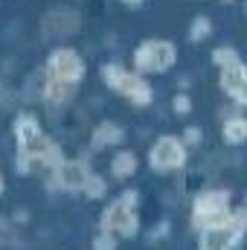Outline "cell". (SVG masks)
Here are the masks:
<instances>
[{
  "label": "cell",
  "instance_id": "cell-1",
  "mask_svg": "<svg viewBox=\"0 0 247 250\" xmlns=\"http://www.w3.org/2000/svg\"><path fill=\"white\" fill-rule=\"evenodd\" d=\"M245 233V209H233L227 221L201 227V250H233Z\"/></svg>",
  "mask_w": 247,
  "mask_h": 250
},
{
  "label": "cell",
  "instance_id": "cell-2",
  "mask_svg": "<svg viewBox=\"0 0 247 250\" xmlns=\"http://www.w3.org/2000/svg\"><path fill=\"white\" fill-rule=\"evenodd\" d=\"M102 76H105V82H108L111 87H117L120 93H125L131 102H137V105H148V99H151V87L145 84L143 76L128 73V70L120 67V64H105V67H102Z\"/></svg>",
  "mask_w": 247,
  "mask_h": 250
},
{
  "label": "cell",
  "instance_id": "cell-3",
  "mask_svg": "<svg viewBox=\"0 0 247 250\" xmlns=\"http://www.w3.org/2000/svg\"><path fill=\"white\" fill-rule=\"evenodd\" d=\"M230 192L224 189H209L201 192L195 198V224L198 227H209V224H221L230 218Z\"/></svg>",
  "mask_w": 247,
  "mask_h": 250
},
{
  "label": "cell",
  "instance_id": "cell-4",
  "mask_svg": "<svg viewBox=\"0 0 247 250\" xmlns=\"http://www.w3.org/2000/svg\"><path fill=\"white\" fill-rule=\"evenodd\" d=\"M82 73H84V64H82L76 50L62 47V50H56L50 56V64H47V76L50 79L47 82L62 84V87H76V82L82 79Z\"/></svg>",
  "mask_w": 247,
  "mask_h": 250
},
{
  "label": "cell",
  "instance_id": "cell-5",
  "mask_svg": "<svg viewBox=\"0 0 247 250\" xmlns=\"http://www.w3.org/2000/svg\"><path fill=\"white\" fill-rule=\"evenodd\" d=\"M102 230L114 236H134L137 233V212H134V192H125L120 201H114L102 218Z\"/></svg>",
  "mask_w": 247,
  "mask_h": 250
},
{
  "label": "cell",
  "instance_id": "cell-6",
  "mask_svg": "<svg viewBox=\"0 0 247 250\" xmlns=\"http://www.w3.org/2000/svg\"><path fill=\"white\" fill-rule=\"evenodd\" d=\"M134 64L143 73H163V70H169L175 64V47L169 41H145L137 50Z\"/></svg>",
  "mask_w": 247,
  "mask_h": 250
},
{
  "label": "cell",
  "instance_id": "cell-7",
  "mask_svg": "<svg viewBox=\"0 0 247 250\" xmlns=\"http://www.w3.org/2000/svg\"><path fill=\"white\" fill-rule=\"evenodd\" d=\"M151 166L157 172H169V169H181L186 163V146L178 137H160L154 146H151V154H148Z\"/></svg>",
  "mask_w": 247,
  "mask_h": 250
},
{
  "label": "cell",
  "instance_id": "cell-8",
  "mask_svg": "<svg viewBox=\"0 0 247 250\" xmlns=\"http://www.w3.org/2000/svg\"><path fill=\"white\" fill-rule=\"evenodd\" d=\"M221 87H224V93L236 105H245L247 102V73H245L242 59H236V62L221 67Z\"/></svg>",
  "mask_w": 247,
  "mask_h": 250
},
{
  "label": "cell",
  "instance_id": "cell-9",
  "mask_svg": "<svg viewBox=\"0 0 247 250\" xmlns=\"http://www.w3.org/2000/svg\"><path fill=\"white\" fill-rule=\"evenodd\" d=\"M56 175H59V184L64 189H82L87 184V178H90V172H87V166L82 160H64V163H59Z\"/></svg>",
  "mask_w": 247,
  "mask_h": 250
},
{
  "label": "cell",
  "instance_id": "cell-10",
  "mask_svg": "<svg viewBox=\"0 0 247 250\" xmlns=\"http://www.w3.org/2000/svg\"><path fill=\"white\" fill-rule=\"evenodd\" d=\"M76 26H79V15L70 12V9L50 12L44 18V32L47 35H70V32H76Z\"/></svg>",
  "mask_w": 247,
  "mask_h": 250
},
{
  "label": "cell",
  "instance_id": "cell-11",
  "mask_svg": "<svg viewBox=\"0 0 247 250\" xmlns=\"http://www.w3.org/2000/svg\"><path fill=\"white\" fill-rule=\"evenodd\" d=\"M221 137H224V143L227 146H242L247 140V123L245 117H230L224 128H221Z\"/></svg>",
  "mask_w": 247,
  "mask_h": 250
},
{
  "label": "cell",
  "instance_id": "cell-12",
  "mask_svg": "<svg viewBox=\"0 0 247 250\" xmlns=\"http://www.w3.org/2000/svg\"><path fill=\"white\" fill-rule=\"evenodd\" d=\"M134 169H137V157H134V151H117V154H114V160H111V172H114L117 178H128V175H134Z\"/></svg>",
  "mask_w": 247,
  "mask_h": 250
},
{
  "label": "cell",
  "instance_id": "cell-13",
  "mask_svg": "<svg viewBox=\"0 0 247 250\" xmlns=\"http://www.w3.org/2000/svg\"><path fill=\"white\" fill-rule=\"evenodd\" d=\"M120 140H123V131H120L114 123L99 125V128H96V134H93V146H96V148H102L105 143H108V146H114V143H120Z\"/></svg>",
  "mask_w": 247,
  "mask_h": 250
},
{
  "label": "cell",
  "instance_id": "cell-14",
  "mask_svg": "<svg viewBox=\"0 0 247 250\" xmlns=\"http://www.w3.org/2000/svg\"><path fill=\"white\" fill-rule=\"evenodd\" d=\"M209 29H212L209 18H195V21H192V29H189V38H192V41H204V38L209 35Z\"/></svg>",
  "mask_w": 247,
  "mask_h": 250
},
{
  "label": "cell",
  "instance_id": "cell-15",
  "mask_svg": "<svg viewBox=\"0 0 247 250\" xmlns=\"http://www.w3.org/2000/svg\"><path fill=\"white\" fill-rule=\"evenodd\" d=\"M212 56H215V64H218V67H224V64H230V62H236V59H239L233 47H218Z\"/></svg>",
  "mask_w": 247,
  "mask_h": 250
},
{
  "label": "cell",
  "instance_id": "cell-16",
  "mask_svg": "<svg viewBox=\"0 0 247 250\" xmlns=\"http://www.w3.org/2000/svg\"><path fill=\"white\" fill-rule=\"evenodd\" d=\"M96 250H114L117 248V236L114 233H108V230H102L99 236H96V245H93Z\"/></svg>",
  "mask_w": 247,
  "mask_h": 250
},
{
  "label": "cell",
  "instance_id": "cell-17",
  "mask_svg": "<svg viewBox=\"0 0 247 250\" xmlns=\"http://www.w3.org/2000/svg\"><path fill=\"white\" fill-rule=\"evenodd\" d=\"M192 111V105H189V96H175V114H189Z\"/></svg>",
  "mask_w": 247,
  "mask_h": 250
},
{
  "label": "cell",
  "instance_id": "cell-18",
  "mask_svg": "<svg viewBox=\"0 0 247 250\" xmlns=\"http://www.w3.org/2000/svg\"><path fill=\"white\" fill-rule=\"evenodd\" d=\"M201 137H204V134H201L198 128H189V131H186V137L181 140V143H184L186 148H189V146H195V143H201Z\"/></svg>",
  "mask_w": 247,
  "mask_h": 250
},
{
  "label": "cell",
  "instance_id": "cell-19",
  "mask_svg": "<svg viewBox=\"0 0 247 250\" xmlns=\"http://www.w3.org/2000/svg\"><path fill=\"white\" fill-rule=\"evenodd\" d=\"M125 3H140V0H125Z\"/></svg>",
  "mask_w": 247,
  "mask_h": 250
},
{
  "label": "cell",
  "instance_id": "cell-20",
  "mask_svg": "<svg viewBox=\"0 0 247 250\" xmlns=\"http://www.w3.org/2000/svg\"><path fill=\"white\" fill-rule=\"evenodd\" d=\"M0 192H3V178H0Z\"/></svg>",
  "mask_w": 247,
  "mask_h": 250
}]
</instances>
